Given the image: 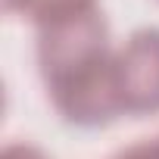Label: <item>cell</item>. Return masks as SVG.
Listing matches in <instances>:
<instances>
[{
    "instance_id": "1",
    "label": "cell",
    "mask_w": 159,
    "mask_h": 159,
    "mask_svg": "<svg viewBox=\"0 0 159 159\" xmlns=\"http://www.w3.org/2000/svg\"><path fill=\"white\" fill-rule=\"evenodd\" d=\"M112 53L116 50L109 47V25L100 10L38 28V72L44 78V88L100 66Z\"/></svg>"
},
{
    "instance_id": "2",
    "label": "cell",
    "mask_w": 159,
    "mask_h": 159,
    "mask_svg": "<svg viewBox=\"0 0 159 159\" xmlns=\"http://www.w3.org/2000/svg\"><path fill=\"white\" fill-rule=\"evenodd\" d=\"M116 84L125 116L159 112V28H137L116 50Z\"/></svg>"
},
{
    "instance_id": "3",
    "label": "cell",
    "mask_w": 159,
    "mask_h": 159,
    "mask_svg": "<svg viewBox=\"0 0 159 159\" xmlns=\"http://www.w3.org/2000/svg\"><path fill=\"white\" fill-rule=\"evenodd\" d=\"M3 10L10 16H25L34 28H44L72 16L100 10V0H3Z\"/></svg>"
},
{
    "instance_id": "4",
    "label": "cell",
    "mask_w": 159,
    "mask_h": 159,
    "mask_svg": "<svg viewBox=\"0 0 159 159\" xmlns=\"http://www.w3.org/2000/svg\"><path fill=\"white\" fill-rule=\"evenodd\" d=\"M112 159H159V134L156 137H147V140H137L125 150H119Z\"/></svg>"
},
{
    "instance_id": "5",
    "label": "cell",
    "mask_w": 159,
    "mask_h": 159,
    "mask_svg": "<svg viewBox=\"0 0 159 159\" xmlns=\"http://www.w3.org/2000/svg\"><path fill=\"white\" fill-rule=\"evenodd\" d=\"M0 159H47V153L38 150L34 143H7Z\"/></svg>"
}]
</instances>
